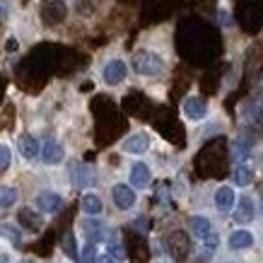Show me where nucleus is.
I'll return each mask as SVG.
<instances>
[{
    "instance_id": "nucleus-25",
    "label": "nucleus",
    "mask_w": 263,
    "mask_h": 263,
    "mask_svg": "<svg viewBox=\"0 0 263 263\" xmlns=\"http://www.w3.org/2000/svg\"><path fill=\"white\" fill-rule=\"evenodd\" d=\"M109 251H111V258L114 261H123V258H126V249L121 247L119 241H109Z\"/></svg>"
},
{
    "instance_id": "nucleus-1",
    "label": "nucleus",
    "mask_w": 263,
    "mask_h": 263,
    "mask_svg": "<svg viewBox=\"0 0 263 263\" xmlns=\"http://www.w3.org/2000/svg\"><path fill=\"white\" fill-rule=\"evenodd\" d=\"M162 68H164V61H162L157 53L152 51H136L133 53V70L138 75H160Z\"/></svg>"
},
{
    "instance_id": "nucleus-17",
    "label": "nucleus",
    "mask_w": 263,
    "mask_h": 263,
    "mask_svg": "<svg viewBox=\"0 0 263 263\" xmlns=\"http://www.w3.org/2000/svg\"><path fill=\"white\" fill-rule=\"evenodd\" d=\"M191 232L198 237V239H205L208 234L213 232V224H210L208 217H193L191 220Z\"/></svg>"
},
{
    "instance_id": "nucleus-10",
    "label": "nucleus",
    "mask_w": 263,
    "mask_h": 263,
    "mask_svg": "<svg viewBox=\"0 0 263 263\" xmlns=\"http://www.w3.org/2000/svg\"><path fill=\"white\" fill-rule=\"evenodd\" d=\"M147 147H150V138L145 133H136V136L126 138V143H123V150L130 152V155H143Z\"/></svg>"
},
{
    "instance_id": "nucleus-29",
    "label": "nucleus",
    "mask_w": 263,
    "mask_h": 263,
    "mask_svg": "<svg viewBox=\"0 0 263 263\" xmlns=\"http://www.w3.org/2000/svg\"><path fill=\"white\" fill-rule=\"evenodd\" d=\"M0 263H10V256L3 254V256H0Z\"/></svg>"
},
{
    "instance_id": "nucleus-7",
    "label": "nucleus",
    "mask_w": 263,
    "mask_h": 263,
    "mask_svg": "<svg viewBox=\"0 0 263 263\" xmlns=\"http://www.w3.org/2000/svg\"><path fill=\"white\" fill-rule=\"evenodd\" d=\"M183 114H186L191 121H200L208 114L205 99H203V97H189V99L183 102Z\"/></svg>"
},
{
    "instance_id": "nucleus-8",
    "label": "nucleus",
    "mask_w": 263,
    "mask_h": 263,
    "mask_svg": "<svg viewBox=\"0 0 263 263\" xmlns=\"http://www.w3.org/2000/svg\"><path fill=\"white\" fill-rule=\"evenodd\" d=\"M254 215H256L254 200L249 198V196H241V200L237 203V210H234V222L249 224L251 220H254Z\"/></svg>"
},
{
    "instance_id": "nucleus-30",
    "label": "nucleus",
    "mask_w": 263,
    "mask_h": 263,
    "mask_svg": "<svg viewBox=\"0 0 263 263\" xmlns=\"http://www.w3.org/2000/svg\"><path fill=\"white\" fill-rule=\"evenodd\" d=\"M22 263H34V261H29V258H24V261Z\"/></svg>"
},
{
    "instance_id": "nucleus-27",
    "label": "nucleus",
    "mask_w": 263,
    "mask_h": 263,
    "mask_svg": "<svg viewBox=\"0 0 263 263\" xmlns=\"http://www.w3.org/2000/svg\"><path fill=\"white\" fill-rule=\"evenodd\" d=\"M63 247H65V251H68L70 256H75V247H72V234H68V237H65Z\"/></svg>"
},
{
    "instance_id": "nucleus-5",
    "label": "nucleus",
    "mask_w": 263,
    "mask_h": 263,
    "mask_svg": "<svg viewBox=\"0 0 263 263\" xmlns=\"http://www.w3.org/2000/svg\"><path fill=\"white\" fill-rule=\"evenodd\" d=\"M36 208H39L41 213H58L63 208V198L53 191H44L36 196Z\"/></svg>"
},
{
    "instance_id": "nucleus-21",
    "label": "nucleus",
    "mask_w": 263,
    "mask_h": 263,
    "mask_svg": "<svg viewBox=\"0 0 263 263\" xmlns=\"http://www.w3.org/2000/svg\"><path fill=\"white\" fill-rule=\"evenodd\" d=\"M0 237H5V239H8L10 244H15V247H20V241H22L20 230L12 227V224H3V227H0Z\"/></svg>"
},
{
    "instance_id": "nucleus-28",
    "label": "nucleus",
    "mask_w": 263,
    "mask_h": 263,
    "mask_svg": "<svg viewBox=\"0 0 263 263\" xmlns=\"http://www.w3.org/2000/svg\"><path fill=\"white\" fill-rule=\"evenodd\" d=\"M97 263H116V261H114L109 254H104V256H99V261H97Z\"/></svg>"
},
{
    "instance_id": "nucleus-2",
    "label": "nucleus",
    "mask_w": 263,
    "mask_h": 263,
    "mask_svg": "<svg viewBox=\"0 0 263 263\" xmlns=\"http://www.w3.org/2000/svg\"><path fill=\"white\" fill-rule=\"evenodd\" d=\"M111 196L119 210H130V208L136 205V191L130 186H126V183H116L111 189Z\"/></svg>"
},
{
    "instance_id": "nucleus-4",
    "label": "nucleus",
    "mask_w": 263,
    "mask_h": 263,
    "mask_svg": "<svg viewBox=\"0 0 263 263\" xmlns=\"http://www.w3.org/2000/svg\"><path fill=\"white\" fill-rule=\"evenodd\" d=\"M126 63L123 61H119V58H114V61H109V63L104 65V80H106V85H119V82L126 80Z\"/></svg>"
},
{
    "instance_id": "nucleus-24",
    "label": "nucleus",
    "mask_w": 263,
    "mask_h": 263,
    "mask_svg": "<svg viewBox=\"0 0 263 263\" xmlns=\"http://www.w3.org/2000/svg\"><path fill=\"white\" fill-rule=\"evenodd\" d=\"M10 162H12V152H10V147L8 145H0V174L8 172Z\"/></svg>"
},
{
    "instance_id": "nucleus-16",
    "label": "nucleus",
    "mask_w": 263,
    "mask_h": 263,
    "mask_svg": "<svg viewBox=\"0 0 263 263\" xmlns=\"http://www.w3.org/2000/svg\"><path fill=\"white\" fill-rule=\"evenodd\" d=\"M82 210H85V213H87V215H99V213H102V198H99V196H95V193H85V196H82Z\"/></svg>"
},
{
    "instance_id": "nucleus-3",
    "label": "nucleus",
    "mask_w": 263,
    "mask_h": 263,
    "mask_svg": "<svg viewBox=\"0 0 263 263\" xmlns=\"http://www.w3.org/2000/svg\"><path fill=\"white\" fill-rule=\"evenodd\" d=\"M167 247H169V254L174 258H186L189 251H191V241H189V237L183 232H172L167 239Z\"/></svg>"
},
{
    "instance_id": "nucleus-11",
    "label": "nucleus",
    "mask_w": 263,
    "mask_h": 263,
    "mask_svg": "<svg viewBox=\"0 0 263 263\" xmlns=\"http://www.w3.org/2000/svg\"><path fill=\"white\" fill-rule=\"evenodd\" d=\"M150 181H152V174H150V169H147V164H143V162L133 164V169H130V183L136 189H145Z\"/></svg>"
},
{
    "instance_id": "nucleus-15",
    "label": "nucleus",
    "mask_w": 263,
    "mask_h": 263,
    "mask_svg": "<svg viewBox=\"0 0 263 263\" xmlns=\"http://www.w3.org/2000/svg\"><path fill=\"white\" fill-rule=\"evenodd\" d=\"M20 152H22L24 160H34V157L39 155V143H36V138H32V136L20 138Z\"/></svg>"
},
{
    "instance_id": "nucleus-12",
    "label": "nucleus",
    "mask_w": 263,
    "mask_h": 263,
    "mask_svg": "<svg viewBox=\"0 0 263 263\" xmlns=\"http://www.w3.org/2000/svg\"><path fill=\"white\" fill-rule=\"evenodd\" d=\"M232 205H234V191L230 186H220L215 191V208L220 213H230Z\"/></svg>"
},
{
    "instance_id": "nucleus-18",
    "label": "nucleus",
    "mask_w": 263,
    "mask_h": 263,
    "mask_svg": "<svg viewBox=\"0 0 263 263\" xmlns=\"http://www.w3.org/2000/svg\"><path fill=\"white\" fill-rule=\"evenodd\" d=\"M82 227H85V232H87V239L92 241V244L104 239V227L97 222V220H85V224H82Z\"/></svg>"
},
{
    "instance_id": "nucleus-13",
    "label": "nucleus",
    "mask_w": 263,
    "mask_h": 263,
    "mask_svg": "<svg viewBox=\"0 0 263 263\" xmlns=\"http://www.w3.org/2000/svg\"><path fill=\"white\" fill-rule=\"evenodd\" d=\"M254 244V237H251V232H247V230H237V232H232L230 234V247L232 249H249Z\"/></svg>"
},
{
    "instance_id": "nucleus-20",
    "label": "nucleus",
    "mask_w": 263,
    "mask_h": 263,
    "mask_svg": "<svg viewBox=\"0 0 263 263\" xmlns=\"http://www.w3.org/2000/svg\"><path fill=\"white\" fill-rule=\"evenodd\" d=\"M251 181H254V169L249 167V164L237 167V172H234V183H237V186H249Z\"/></svg>"
},
{
    "instance_id": "nucleus-6",
    "label": "nucleus",
    "mask_w": 263,
    "mask_h": 263,
    "mask_svg": "<svg viewBox=\"0 0 263 263\" xmlns=\"http://www.w3.org/2000/svg\"><path fill=\"white\" fill-rule=\"evenodd\" d=\"M41 15L48 24H56L65 17V5L63 0H44V8H41Z\"/></svg>"
},
{
    "instance_id": "nucleus-19",
    "label": "nucleus",
    "mask_w": 263,
    "mask_h": 263,
    "mask_svg": "<svg viewBox=\"0 0 263 263\" xmlns=\"http://www.w3.org/2000/svg\"><path fill=\"white\" fill-rule=\"evenodd\" d=\"M72 174H75V183L78 186H89L95 183V176H92V169L80 164V167H72Z\"/></svg>"
},
{
    "instance_id": "nucleus-26",
    "label": "nucleus",
    "mask_w": 263,
    "mask_h": 263,
    "mask_svg": "<svg viewBox=\"0 0 263 263\" xmlns=\"http://www.w3.org/2000/svg\"><path fill=\"white\" fill-rule=\"evenodd\" d=\"M8 12H10V3L8 0H0V24L8 20Z\"/></svg>"
},
{
    "instance_id": "nucleus-22",
    "label": "nucleus",
    "mask_w": 263,
    "mask_h": 263,
    "mask_svg": "<svg viewBox=\"0 0 263 263\" xmlns=\"http://www.w3.org/2000/svg\"><path fill=\"white\" fill-rule=\"evenodd\" d=\"M15 200H17L15 189H10V186H0V208L15 205Z\"/></svg>"
},
{
    "instance_id": "nucleus-9",
    "label": "nucleus",
    "mask_w": 263,
    "mask_h": 263,
    "mask_svg": "<svg viewBox=\"0 0 263 263\" xmlns=\"http://www.w3.org/2000/svg\"><path fill=\"white\" fill-rule=\"evenodd\" d=\"M63 157H65L63 145L56 143V140H48V143L44 145V150H41V160L46 162V164H61Z\"/></svg>"
},
{
    "instance_id": "nucleus-23",
    "label": "nucleus",
    "mask_w": 263,
    "mask_h": 263,
    "mask_svg": "<svg viewBox=\"0 0 263 263\" xmlns=\"http://www.w3.org/2000/svg\"><path fill=\"white\" fill-rule=\"evenodd\" d=\"M80 263H97V249L92 241H87L80 251Z\"/></svg>"
},
{
    "instance_id": "nucleus-14",
    "label": "nucleus",
    "mask_w": 263,
    "mask_h": 263,
    "mask_svg": "<svg viewBox=\"0 0 263 263\" xmlns=\"http://www.w3.org/2000/svg\"><path fill=\"white\" fill-rule=\"evenodd\" d=\"M20 222L24 224V227H27V230H32V232H39L41 230V217L36 215V213H34V210H29V208H22V210H20Z\"/></svg>"
}]
</instances>
